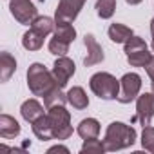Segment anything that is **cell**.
Wrapping results in <instances>:
<instances>
[{
    "instance_id": "3957f363",
    "label": "cell",
    "mask_w": 154,
    "mask_h": 154,
    "mask_svg": "<svg viewBox=\"0 0 154 154\" xmlns=\"http://www.w3.org/2000/svg\"><path fill=\"white\" fill-rule=\"evenodd\" d=\"M91 91L100 98V100H116L120 93V80L111 72H96L89 80Z\"/></svg>"
},
{
    "instance_id": "cb8c5ba5",
    "label": "cell",
    "mask_w": 154,
    "mask_h": 154,
    "mask_svg": "<svg viewBox=\"0 0 154 154\" xmlns=\"http://www.w3.org/2000/svg\"><path fill=\"white\" fill-rule=\"evenodd\" d=\"M82 152L85 154H103V152H107L105 150V145H103V141H100L98 138H91V140H85L84 141V145H82Z\"/></svg>"
},
{
    "instance_id": "1f68e13d",
    "label": "cell",
    "mask_w": 154,
    "mask_h": 154,
    "mask_svg": "<svg viewBox=\"0 0 154 154\" xmlns=\"http://www.w3.org/2000/svg\"><path fill=\"white\" fill-rule=\"evenodd\" d=\"M152 82H150V85H152V93H154V78H150Z\"/></svg>"
},
{
    "instance_id": "ac0fdd59",
    "label": "cell",
    "mask_w": 154,
    "mask_h": 154,
    "mask_svg": "<svg viewBox=\"0 0 154 154\" xmlns=\"http://www.w3.org/2000/svg\"><path fill=\"white\" fill-rule=\"evenodd\" d=\"M44 35H40V33H36L35 29H29L27 33H24V36H22V45H24V49H27V51H38V49H42V45H44Z\"/></svg>"
},
{
    "instance_id": "9a60e30c",
    "label": "cell",
    "mask_w": 154,
    "mask_h": 154,
    "mask_svg": "<svg viewBox=\"0 0 154 154\" xmlns=\"http://www.w3.org/2000/svg\"><path fill=\"white\" fill-rule=\"evenodd\" d=\"M67 102H69L74 109H78V111L89 107L87 93L84 91V87H78V85H76V87H71V89L67 91Z\"/></svg>"
},
{
    "instance_id": "d6a6232c",
    "label": "cell",
    "mask_w": 154,
    "mask_h": 154,
    "mask_svg": "<svg viewBox=\"0 0 154 154\" xmlns=\"http://www.w3.org/2000/svg\"><path fill=\"white\" fill-rule=\"evenodd\" d=\"M38 2H44V0H38Z\"/></svg>"
},
{
    "instance_id": "8fae6325",
    "label": "cell",
    "mask_w": 154,
    "mask_h": 154,
    "mask_svg": "<svg viewBox=\"0 0 154 154\" xmlns=\"http://www.w3.org/2000/svg\"><path fill=\"white\" fill-rule=\"evenodd\" d=\"M20 114H22V118H24L26 122L33 123V122H36L40 116H44L45 112H44V105H42L38 100L31 98V100H26V102L22 103V107H20Z\"/></svg>"
},
{
    "instance_id": "4316f807",
    "label": "cell",
    "mask_w": 154,
    "mask_h": 154,
    "mask_svg": "<svg viewBox=\"0 0 154 154\" xmlns=\"http://www.w3.org/2000/svg\"><path fill=\"white\" fill-rule=\"evenodd\" d=\"M141 147L149 152L154 154V127L147 125L143 127V132H141Z\"/></svg>"
},
{
    "instance_id": "f1b7e54d",
    "label": "cell",
    "mask_w": 154,
    "mask_h": 154,
    "mask_svg": "<svg viewBox=\"0 0 154 154\" xmlns=\"http://www.w3.org/2000/svg\"><path fill=\"white\" fill-rule=\"evenodd\" d=\"M145 71H147V74L150 76V78H154V54H152V58H150V62L147 63V67H145Z\"/></svg>"
},
{
    "instance_id": "5bb4252c",
    "label": "cell",
    "mask_w": 154,
    "mask_h": 154,
    "mask_svg": "<svg viewBox=\"0 0 154 154\" xmlns=\"http://www.w3.org/2000/svg\"><path fill=\"white\" fill-rule=\"evenodd\" d=\"M80 138L84 140H91V138H98L100 134V122L94 118H85L78 123V129H76Z\"/></svg>"
},
{
    "instance_id": "484cf974",
    "label": "cell",
    "mask_w": 154,
    "mask_h": 154,
    "mask_svg": "<svg viewBox=\"0 0 154 154\" xmlns=\"http://www.w3.org/2000/svg\"><path fill=\"white\" fill-rule=\"evenodd\" d=\"M123 49H125V54H131V53H136V51H140V49H149V47H147V44H145L143 38L132 35V36L123 44Z\"/></svg>"
},
{
    "instance_id": "7a4b0ae2",
    "label": "cell",
    "mask_w": 154,
    "mask_h": 154,
    "mask_svg": "<svg viewBox=\"0 0 154 154\" xmlns=\"http://www.w3.org/2000/svg\"><path fill=\"white\" fill-rule=\"evenodd\" d=\"M27 85H29V91L35 96H42L44 98L58 84L54 80V76H53V71H49L44 63L35 62L27 69Z\"/></svg>"
},
{
    "instance_id": "ffe728a7",
    "label": "cell",
    "mask_w": 154,
    "mask_h": 154,
    "mask_svg": "<svg viewBox=\"0 0 154 154\" xmlns=\"http://www.w3.org/2000/svg\"><path fill=\"white\" fill-rule=\"evenodd\" d=\"M54 27H56V22L53 18H49V17H36L33 20V24H31V29H35L36 33H40L44 36L51 35L54 31Z\"/></svg>"
},
{
    "instance_id": "5b68a950",
    "label": "cell",
    "mask_w": 154,
    "mask_h": 154,
    "mask_svg": "<svg viewBox=\"0 0 154 154\" xmlns=\"http://www.w3.org/2000/svg\"><path fill=\"white\" fill-rule=\"evenodd\" d=\"M141 89V76L136 72H127L120 80V93H118V102L120 103H131L140 96Z\"/></svg>"
},
{
    "instance_id": "44dd1931",
    "label": "cell",
    "mask_w": 154,
    "mask_h": 154,
    "mask_svg": "<svg viewBox=\"0 0 154 154\" xmlns=\"http://www.w3.org/2000/svg\"><path fill=\"white\" fill-rule=\"evenodd\" d=\"M54 36L60 38V40H63V42H67V44H71L76 38V29L69 22H60L54 27Z\"/></svg>"
},
{
    "instance_id": "603a6c76",
    "label": "cell",
    "mask_w": 154,
    "mask_h": 154,
    "mask_svg": "<svg viewBox=\"0 0 154 154\" xmlns=\"http://www.w3.org/2000/svg\"><path fill=\"white\" fill-rule=\"evenodd\" d=\"M94 8H96L98 17L103 18V20H107V18H111V17L114 15V11H116V0H98Z\"/></svg>"
},
{
    "instance_id": "ba28073f",
    "label": "cell",
    "mask_w": 154,
    "mask_h": 154,
    "mask_svg": "<svg viewBox=\"0 0 154 154\" xmlns=\"http://www.w3.org/2000/svg\"><path fill=\"white\" fill-rule=\"evenodd\" d=\"M85 6V0H60V4L54 11V22H74L80 15L82 8Z\"/></svg>"
},
{
    "instance_id": "f546056e",
    "label": "cell",
    "mask_w": 154,
    "mask_h": 154,
    "mask_svg": "<svg viewBox=\"0 0 154 154\" xmlns=\"http://www.w3.org/2000/svg\"><path fill=\"white\" fill-rule=\"evenodd\" d=\"M150 35H152V49H154V18L150 20Z\"/></svg>"
},
{
    "instance_id": "30bf717a",
    "label": "cell",
    "mask_w": 154,
    "mask_h": 154,
    "mask_svg": "<svg viewBox=\"0 0 154 154\" xmlns=\"http://www.w3.org/2000/svg\"><path fill=\"white\" fill-rule=\"evenodd\" d=\"M84 44H85V47H87V56H85V60H84L85 67H91V65L102 63L103 58H105V54H103L102 45L96 42L94 35H85V36H84Z\"/></svg>"
},
{
    "instance_id": "8992f818",
    "label": "cell",
    "mask_w": 154,
    "mask_h": 154,
    "mask_svg": "<svg viewBox=\"0 0 154 154\" xmlns=\"http://www.w3.org/2000/svg\"><path fill=\"white\" fill-rule=\"evenodd\" d=\"M9 11L22 26L33 24V20L38 17V9L31 0H9Z\"/></svg>"
},
{
    "instance_id": "d6986e66",
    "label": "cell",
    "mask_w": 154,
    "mask_h": 154,
    "mask_svg": "<svg viewBox=\"0 0 154 154\" xmlns=\"http://www.w3.org/2000/svg\"><path fill=\"white\" fill-rule=\"evenodd\" d=\"M44 103H45L47 109H49V107H56V105H65V103H69V102H67V93H63L62 87L56 85L53 91H49V93L44 96Z\"/></svg>"
},
{
    "instance_id": "83f0119b",
    "label": "cell",
    "mask_w": 154,
    "mask_h": 154,
    "mask_svg": "<svg viewBox=\"0 0 154 154\" xmlns=\"http://www.w3.org/2000/svg\"><path fill=\"white\" fill-rule=\"evenodd\" d=\"M47 152H49V154H53V152H63V154H69V149L63 147V145H54V147H51Z\"/></svg>"
},
{
    "instance_id": "2e32d148",
    "label": "cell",
    "mask_w": 154,
    "mask_h": 154,
    "mask_svg": "<svg viewBox=\"0 0 154 154\" xmlns=\"http://www.w3.org/2000/svg\"><path fill=\"white\" fill-rule=\"evenodd\" d=\"M31 125H33V132H35V136H36L38 140H42V141L54 140V136H53V129H51V123H49V120H47V114L40 116V118H38L36 122H33Z\"/></svg>"
},
{
    "instance_id": "7c38bea8",
    "label": "cell",
    "mask_w": 154,
    "mask_h": 154,
    "mask_svg": "<svg viewBox=\"0 0 154 154\" xmlns=\"http://www.w3.org/2000/svg\"><path fill=\"white\" fill-rule=\"evenodd\" d=\"M20 134V123L9 116V114H2L0 116V136L4 140H9V138H15Z\"/></svg>"
},
{
    "instance_id": "d4e9b609",
    "label": "cell",
    "mask_w": 154,
    "mask_h": 154,
    "mask_svg": "<svg viewBox=\"0 0 154 154\" xmlns=\"http://www.w3.org/2000/svg\"><path fill=\"white\" fill-rule=\"evenodd\" d=\"M69 45H71V44H67V42H63V40L53 36V38L49 40V53L54 54V56H65V54L69 53Z\"/></svg>"
},
{
    "instance_id": "52a82bcc",
    "label": "cell",
    "mask_w": 154,
    "mask_h": 154,
    "mask_svg": "<svg viewBox=\"0 0 154 154\" xmlns=\"http://www.w3.org/2000/svg\"><path fill=\"white\" fill-rule=\"evenodd\" d=\"M154 118V93H143L136 98V116L132 122H140L143 127L150 125Z\"/></svg>"
},
{
    "instance_id": "e0dca14e",
    "label": "cell",
    "mask_w": 154,
    "mask_h": 154,
    "mask_svg": "<svg viewBox=\"0 0 154 154\" xmlns=\"http://www.w3.org/2000/svg\"><path fill=\"white\" fill-rule=\"evenodd\" d=\"M109 38L114 42V44H125L134 33H132V29L131 27H127L125 24H111V27H109Z\"/></svg>"
},
{
    "instance_id": "9c48e42d",
    "label": "cell",
    "mask_w": 154,
    "mask_h": 154,
    "mask_svg": "<svg viewBox=\"0 0 154 154\" xmlns=\"http://www.w3.org/2000/svg\"><path fill=\"white\" fill-rule=\"evenodd\" d=\"M74 72H76V65H74V62L71 58H67V56H58L56 58V62L53 65V76H54L56 84L62 89L67 85V82L74 76Z\"/></svg>"
},
{
    "instance_id": "7402d4cb",
    "label": "cell",
    "mask_w": 154,
    "mask_h": 154,
    "mask_svg": "<svg viewBox=\"0 0 154 154\" xmlns=\"http://www.w3.org/2000/svg\"><path fill=\"white\" fill-rule=\"evenodd\" d=\"M150 58H152V54L149 53V49H140L136 53L127 54V62L132 67H147V63L150 62Z\"/></svg>"
},
{
    "instance_id": "4fadbf2b",
    "label": "cell",
    "mask_w": 154,
    "mask_h": 154,
    "mask_svg": "<svg viewBox=\"0 0 154 154\" xmlns=\"http://www.w3.org/2000/svg\"><path fill=\"white\" fill-rule=\"evenodd\" d=\"M15 71H17L15 56H11L8 51H2V53H0V80L8 82L11 76L15 74Z\"/></svg>"
},
{
    "instance_id": "4dcf8cb0",
    "label": "cell",
    "mask_w": 154,
    "mask_h": 154,
    "mask_svg": "<svg viewBox=\"0 0 154 154\" xmlns=\"http://www.w3.org/2000/svg\"><path fill=\"white\" fill-rule=\"evenodd\" d=\"M127 4H131V6H138V4H141L143 0H125Z\"/></svg>"
},
{
    "instance_id": "6da1fadb",
    "label": "cell",
    "mask_w": 154,
    "mask_h": 154,
    "mask_svg": "<svg viewBox=\"0 0 154 154\" xmlns=\"http://www.w3.org/2000/svg\"><path fill=\"white\" fill-rule=\"evenodd\" d=\"M134 141H136V129L127 123H122V122H112L107 127L105 138H103V145H105L107 152L132 147Z\"/></svg>"
},
{
    "instance_id": "277c9868",
    "label": "cell",
    "mask_w": 154,
    "mask_h": 154,
    "mask_svg": "<svg viewBox=\"0 0 154 154\" xmlns=\"http://www.w3.org/2000/svg\"><path fill=\"white\" fill-rule=\"evenodd\" d=\"M47 120L53 129L54 140H67L72 136V125H71V112L63 105L49 107L47 109Z\"/></svg>"
}]
</instances>
